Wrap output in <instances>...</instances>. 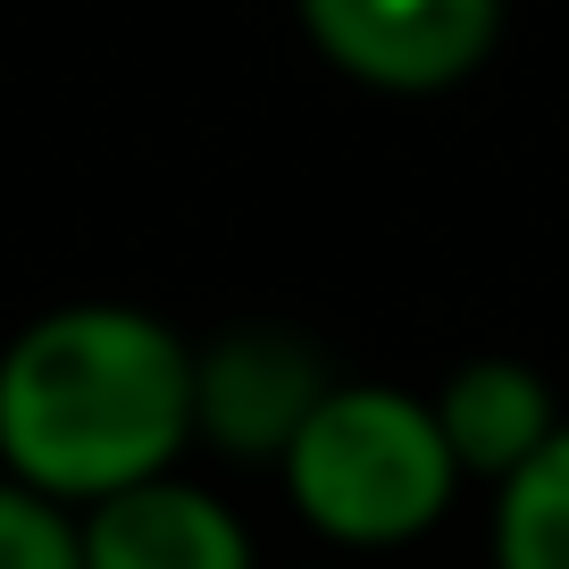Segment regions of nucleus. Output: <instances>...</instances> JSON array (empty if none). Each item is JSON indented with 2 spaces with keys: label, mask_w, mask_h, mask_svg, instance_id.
<instances>
[{
  "label": "nucleus",
  "mask_w": 569,
  "mask_h": 569,
  "mask_svg": "<svg viewBox=\"0 0 569 569\" xmlns=\"http://www.w3.org/2000/svg\"><path fill=\"white\" fill-rule=\"evenodd\" d=\"M495 569H569V419L495 486Z\"/></svg>",
  "instance_id": "obj_7"
},
{
  "label": "nucleus",
  "mask_w": 569,
  "mask_h": 569,
  "mask_svg": "<svg viewBox=\"0 0 569 569\" xmlns=\"http://www.w3.org/2000/svg\"><path fill=\"white\" fill-rule=\"evenodd\" d=\"M277 469H284V495H293L302 528L343 552L419 545L461 495V461H452L445 427H436V402L377 386V377H360V386L336 377Z\"/></svg>",
  "instance_id": "obj_2"
},
{
  "label": "nucleus",
  "mask_w": 569,
  "mask_h": 569,
  "mask_svg": "<svg viewBox=\"0 0 569 569\" xmlns=\"http://www.w3.org/2000/svg\"><path fill=\"white\" fill-rule=\"evenodd\" d=\"M327 352L293 327H227L193 343V436L227 461H284L302 419L327 402Z\"/></svg>",
  "instance_id": "obj_4"
},
{
  "label": "nucleus",
  "mask_w": 569,
  "mask_h": 569,
  "mask_svg": "<svg viewBox=\"0 0 569 569\" xmlns=\"http://www.w3.org/2000/svg\"><path fill=\"white\" fill-rule=\"evenodd\" d=\"M293 18L327 68L386 101L461 92L502 42V0H293Z\"/></svg>",
  "instance_id": "obj_3"
},
{
  "label": "nucleus",
  "mask_w": 569,
  "mask_h": 569,
  "mask_svg": "<svg viewBox=\"0 0 569 569\" xmlns=\"http://www.w3.org/2000/svg\"><path fill=\"white\" fill-rule=\"evenodd\" d=\"M76 536H84V569H251V528L177 469L84 502Z\"/></svg>",
  "instance_id": "obj_5"
},
{
  "label": "nucleus",
  "mask_w": 569,
  "mask_h": 569,
  "mask_svg": "<svg viewBox=\"0 0 569 569\" xmlns=\"http://www.w3.org/2000/svg\"><path fill=\"white\" fill-rule=\"evenodd\" d=\"M193 445V343L134 302H59L0 352V478L84 502Z\"/></svg>",
  "instance_id": "obj_1"
},
{
  "label": "nucleus",
  "mask_w": 569,
  "mask_h": 569,
  "mask_svg": "<svg viewBox=\"0 0 569 569\" xmlns=\"http://www.w3.org/2000/svg\"><path fill=\"white\" fill-rule=\"evenodd\" d=\"M0 569H84L76 511L18 478H0Z\"/></svg>",
  "instance_id": "obj_8"
},
{
  "label": "nucleus",
  "mask_w": 569,
  "mask_h": 569,
  "mask_svg": "<svg viewBox=\"0 0 569 569\" xmlns=\"http://www.w3.org/2000/svg\"><path fill=\"white\" fill-rule=\"evenodd\" d=\"M427 402H436V427H445L461 478H486V486H502L511 469H528L536 452L552 445V427H561L552 377L536 369V360H519V352L461 360Z\"/></svg>",
  "instance_id": "obj_6"
}]
</instances>
